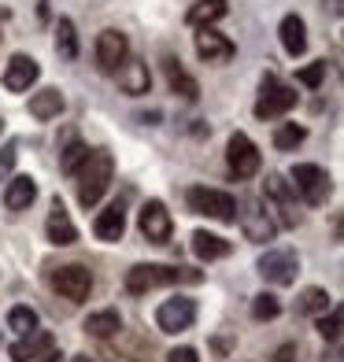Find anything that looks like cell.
Listing matches in <instances>:
<instances>
[{"instance_id":"6da1fadb","label":"cell","mask_w":344,"mask_h":362,"mask_svg":"<svg viewBox=\"0 0 344 362\" xmlns=\"http://www.w3.org/2000/svg\"><path fill=\"white\" fill-rule=\"evenodd\" d=\"M196 285L200 281V270H189V267H159V262H144V267H134L126 274V292L144 296L159 285Z\"/></svg>"},{"instance_id":"7a4b0ae2","label":"cell","mask_w":344,"mask_h":362,"mask_svg":"<svg viewBox=\"0 0 344 362\" xmlns=\"http://www.w3.org/2000/svg\"><path fill=\"white\" fill-rule=\"evenodd\" d=\"M78 174V204L81 207H93L111 185V174H115V159L111 152H89L86 163L74 170Z\"/></svg>"},{"instance_id":"3957f363","label":"cell","mask_w":344,"mask_h":362,"mask_svg":"<svg viewBox=\"0 0 344 362\" xmlns=\"http://www.w3.org/2000/svg\"><path fill=\"white\" fill-rule=\"evenodd\" d=\"M185 200H189V207L196 211V215H207V218H215V222H234L237 218V200L229 192H222V189L196 185V189L185 192Z\"/></svg>"},{"instance_id":"277c9868","label":"cell","mask_w":344,"mask_h":362,"mask_svg":"<svg viewBox=\"0 0 344 362\" xmlns=\"http://www.w3.org/2000/svg\"><path fill=\"white\" fill-rule=\"evenodd\" d=\"M292 107H297V89H289L285 81L267 74L263 89H259V100H256V119H282Z\"/></svg>"},{"instance_id":"5b68a950","label":"cell","mask_w":344,"mask_h":362,"mask_svg":"<svg viewBox=\"0 0 344 362\" xmlns=\"http://www.w3.org/2000/svg\"><path fill=\"white\" fill-rule=\"evenodd\" d=\"M196 322V303L189 296H174V300H163L156 307V325L159 333H185Z\"/></svg>"},{"instance_id":"8992f818","label":"cell","mask_w":344,"mask_h":362,"mask_svg":"<svg viewBox=\"0 0 344 362\" xmlns=\"http://www.w3.org/2000/svg\"><path fill=\"white\" fill-rule=\"evenodd\" d=\"M241 229H244V237L248 240H256V244H267V240H274V218L267 215V207L256 200V196H244L241 200Z\"/></svg>"},{"instance_id":"52a82bcc","label":"cell","mask_w":344,"mask_h":362,"mask_svg":"<svg viewBox=\"0 0 344 362\" xmlns=\"http://www.w3.org/2000/svg\"><path fill=\"white\" fill-rule=\"evenodd\" d=\"M292 189L304 192L307 204H326V196H330V174H326L322 167H315V163H297L292 167Z\"/></svg>"},{"instance_id":"ba28073f","label":"cell","mask_w":344,"mask_h":362,"mask_svg":"<svg viewBox=\"0 0 344 362\" xmlns=\"http://www.w3.org/2000/svg\"><path fill=\"white\" fill-rule=\"evenodd\" d=\"M52 285H56V292L63 296V300L81 303V300H89V292H93V274H89V267L71 262V267H59L52 274Z\"/></svg>"},{"instance_id":"9c48e42d","label":"cell","mask_w":344,"mask_h":362,"mask_svg":"<svg viewBox=\"0 0 344 362\" xmlns=\"http://www.w3.org/2000/svg\"><path fill=\"white\" fill-rule=\"evenodd\" d=\"M297 270H300V259L292 248H274L259 259V274H263V281H270V285H292L297 281Z\"/></svg>"},{"instance_id":"30bf717a","label":"cell","mask_w":344,"mask_h":362,"mask_svg":"<svg viewBox=\"0 0 344 362\" xmlns=\"http://www.w3.org/2000/svg\"><path fill=\"white\" fill-rule=\"evenodd\" d=\"M263 189H267V200H270V204H274V211H277V222L292 229V226L300 222L297 196H292V192H297V189H292V181H285L282 174H270Z\"/></svg>"},{"instance_id":"8fae6325","label":"cell","mask_w":344,"mask_h":362,"mask_svg":"<svg viewBox=\"0 0 344 362\" xmlns=\"http://www.w3.org/2000/svg\"><path fill=\"white\" fill-rule=\"evenodd\" d=\"M137 226H141V233H144V240H149V244H167L171 233H174L171 211H167V204H163V200H149V204H144Z\"/></svg>"},{"instance_id":"7c38bea8","label":"cell","mask_w":344,"mask_h":362,"mask_svg":"<svg viewBox=\"0 0 344 362\" xmlns=\"http://www.w3.org/2000/svg\"><path fill=\"white\" fill-rule=\"evenodd\" d=\"M30 358H38V362H56V340L52 333H45V329H30V333H23L19 344H11V362H30Z\"/></svg>"},{"instance_id":"4fadbf2b","label":"cell","mask_w":344,"mask_h":362,"mask_svg":"<svg viewBox=\"0 0 344 362\" xmlns=\"http://www.w3.org/2000/svg\"><path fill=\"white\" fill-rule=\"evenodd\" d=\"M226 159H229V170H234L241 181L244 177H252L259 170V148L252 144V137H244V134H234L229 137V148H226Z\"/></svg>"},{"instance_id":"5bb4252c","label":"cell","mask_w":344,"mask_h":362,"mask_svg":"<svg viewBox=\"0 0 344 362\" xmlns=\"http://www.w3.org/2000/svg\"><path fill=\"white\" fill-rule=\"evenodd\" d=\"M126 56H130L126 34H119V30H104V34L96 37V67H101L104 74L119 71V63H122Z\"/></svg>"},{"instance_id":"9a60e30c","label":"cell","mask_w":344,"mask_h":362,"mask_svg":"<svg viewBox=\"0 0 344 362\" xmlns=\"http://www.w3.org/2000/svg\"><path fill=\"white\" fill-rule=\"evenodd\" d=\"M234 41H229L226 34H219V30L211 26H200V34H196V56L207 59V63H229L234 59Z\"/></svg>"},{"instance_id":"2e32d148","label":"cell","mask_w":344,"mask_h":362,"mask_svg":"<svg viewBox=\"0 0 344 362\" xmlns=\"http://www.w3.org/2000/svg\"><path fill=\"white\" fill-rule=\"evenodd\" d=\"M38 74H41L38 59L19 52V56H11L8 67H4V89H8V93H26V89L38 81Z\"/></svg>"},{"instance_id":"e0dca14e","label":"cell","mask_w":344,"mask_h":362,"mask_svg":"<svg viewBox=\"0 0 344 362\" xmlns=\"http://www.w3.org/2000/svg\"><path fill=\"white\" fill-rule=\"evenodd\" d=\"M45 233H48V240H52L56 248H67V244L78 240V229H74V222H71V215H67V207H63L59 196L52 200V211H48Z\"/></svg>"},{"instance_id":"ac0fdd59","label":"cell","mask_w":344,"mask_h":362,"mask_svg":"<svg viewBox=\"0 0 344 362\" xmlns=\"http://www.w3.org/2000/svg\"><path fill=\"white\" fill-rule=\"evenodd\" d=\"M119 89L126 93V96H144L149 93V86H152V78H149V63H141V59H122L119 63Z\"/></svg>"},{"instance_id":"d6986e66","label":"cell","mask_w":344,"mask_h":362,"mask_svg":"<svg viewBox=\"0 0 344 362\" xmlns=\"http://www.w3.org/2000/svg\"><path fill=\"white\" fill-rule=\"evenodd\" d=\"M93 233L101 237V240H108V244L122 240V233H126V207L122 204L104 207L101 215H96V222H93Z\"/></svg>"},{"instance_id":"ffe728a7","label":"cell","mask_w":344,"mask_h":362,"mask_svg":"<svg viewBox=\"0 0 344 362\" xmlns=\"http://www.w3.org/2000/svg\"><path fill=\"white\" fill-rule=\"evenodd\" d=\"M34 196H38L34 177H30V174H15L8 181V189H4V204H8V211H26L30 204H34Z\"/></svg>"},{"instance_id":"44dd1931","label":"cell","mask_w":344,"mask_h":362,"mask_svg":"<svg viewBox=\"0 0 344 362\" xmlns=\"http://www.w3.org/2000/svg\"><path fill=\"white\" fill-rule=\"evenodd\" d=\"M277 34H282V48H285L289 56H300L304 48H307V26H304L300 15H285Z\"/></svg>"},{"instance_id":"7402d4cb","label":"cell","mask_w":344,"mask_h":362,"mask_svg":"<svg viewBox=\"0 0 344 362\" xmlns=\"http://www.w3.org/2000/svg\"><path fill=\"white\" fill-rule=\"evenodd\" d=\"M59 111H63V93L59 89H41V93L30 96V115H34V119L48 122V119H59Z\"/></svg>"},{"instance_id":"603a6c76","label":"cell","mask_w":344,"mask_h":362,"mask_svg":"<svg viewBox=\"0 0 344 362\" xmlns=\"http://www.w3.org/2000/svg\"><path fill=\"white\" fill-rule=\"evenodd\" d=\"M193 252H196V259H204V262L226 259V255H229V240L207 233V229H196V233H193Z\"/></svg>"},{"instance_id":"cb8c5ba5","label":"cell","mask_w":344,"mask_h":362,"mask_svg":"<svg viewBox=\"0 0 344 362\" xmlns=\"http://www.w3.org/2000/svg\"><path fill=\"white\" fill-rule=\"evenodd\" d=\"M163 71H167V81H171V89L178 93V96H185V100H196V96H200V86H196V81L182 71V63L178 59H163Z\"/></svg>"},{"instance_id":"d4e9b609","label":"cell","mask_w":344,"mask_h":362,"mask_svg":"<svg viewBox=\"0 0 344 362\" xmlns=\"http://www.w3.org/2000/svg\"><path fill=\"white\" fill-rule=\"evenodd\" d=\"M119 329H122L119 310H96V315H89V318H86V333H89V337L108 340V337L119 333Z\"/></svg>"},{"instance_id":"484cf974","label":"cell","mask_w":344,"mask_h":362,"mask_svg":"<svg viewBox=\"0 0 344 362\" xmlns=\"http://www.w3.org/2000/svg\"><path fill=\"white\" fill-rule=\"evenodd\" d=\"M222 15H226V0H200V4L189 8L185 23L189 26H211L215 19H222Z\"/></svg>"},{"instance_id":"4316f807","label":"cell","mask_w":344,"mask_h":362,"mask_svg":"<svg viewBox=\"0 0 344 362\" xmlns=\"http://www.w3.org/2000/svg\"><path fill=\"white\" fill-rule=\"evenodd\" d=\"M56 52L63 59H78V34H74V23L71 19H59L56 23Z\"/></svg>"},{"instance_id":"83f0119b","label":"cell","mask_w":344,"mask_h":362,"mask_svg":"<svg viewBox=\"0 0 344 362\" xmlns=\"http://www.w3.org/2000/svg\"><path fill=\"white\" fill-rule=\"evenodd\" d=\"M304 137H307V129H304V126L285 122V126H277V129H274V148H277V152H292L297 144H304Z\"/></svg>"},{"instance_id":"f1b7e54d","label":"cell","mask_w":344,"mask_h":362,"mask_svg":"<svg viewBox=\"0 0 344 362\" xmlns=\"http://www.w3.org/2000/svg\"><path fill=\"white\" fill-rule=\"evenodd\" d=\"M86 156H89V148L86 144H81V141H67V148H63V152H59V170L63 174H74L78 167H81V163H86Z\"/></svg>"},{"instance_id":"f546056e","label":"cell","mask_w":344,"mask_h":362,"mask_svg":"<svg viewBox=\"0 0 344 362\" xmlns=\"http://www.w3.org/2000/svg\"><path fill=\"white\" fill-rule=\"evenodd\" d=\"M297 307L304 310V315H326V310H330V292L326 288H304Z\"/></svg>"},{"instance_id":"4dcf8cb0","label":"cell","mask_w":344,"mask_h":362,"mask_svg":"<svg viewBox=\"0 0 344 362\" xmlns=\"http://www.w3.org/2000/svg\"><path fill=\"white\" fill-rule=\"evenodd\" d=\"M8 329H15V333H30V329H38V310L34 307H11L8 310Z\"/></svg>"},{"instance_id":"1f68e13d","label":"cell","mask_w":344,"mask_h":362,"mask_svg":"<svg viewBox=\"0 0 344 362\" xmlns=\"http://www.w3.org/2000/svg\"><path fill=\"white\" fill-rule=\"evenodd\" d=\"M277 315H282L277 296L263 292V296H256V300H252V318H256V322H270V318H277Z\"/></svg>"},{"instance_id":"d6a6232c","label":"cell","mask_w":344,"mask_h":362,"mask_svg":"<svg viewBox=\"0 0 344 362\" xmlns=\"http://www.w3.org/2000/svg\"><path fill=\"white\" fill-rule=\"evenodd\" d=\"M297 81H300V86H307V89H319L322 81H326V59H319V63H311V67H304V71L297 74Z\"/></svg>"},{"instance_id":"836d02e7","label":"cell","mask_w":344,"mask_h":362,"mask_svg":"<svg viewBox=\"0 0 344 362\" xmlns=\"http://www.w3.org/2000/svg\"><path fill=\"white\" fill-rule=\"evenodd\" d=\"M319 333L326 340H337L340 337V307H330V315H319Z\"/></svg>"},{"instance_id":"e575fe53","label":"cell","mask_w":344,"mask_h":362,"mask_svg":"<svg viewBox=\"0 0 344 362\" xmlns=\"http://www.w3.org/2000/svg\"><path fill=\"white\" fill-rule=\"evenodd\" d=\"M11 163H15V144H4V152H0V177H8Z\"/></svg>"},{"instance_id":"d590c367","label":"cell","mask_w":344,"mask_h":362,"mask_svg":"<svg viewBox=\"0 0 344 362\" xmlns=\"http://www.w3.org/2000/svg\"><path fill=\"white\" fill-rule=\"evenodd\" d=\"M167 362H196V351H193V348H174V351L167 355Z\"/></svg>"},{"instance_id":"8d00e7d4","label":"cell","mask_w":344,"mask_h":362,"mask_svg":"<svg viewBox=\"0 0 344 362\" xmlns=\"http://www.w3.org/2000/svg\"><path fill=\"white\" fill-rule=\"evenodd\" d=\"M74 362H89V358H86V355H78V358H74Z\"/></svg>"},{"instance_id":"74e56055","label":"cell","mask_w":344,"mask_h":362,"mask_svg":"<svg viewBox=\"0 0 344 362\" xmlns=\"http://www.w3.org/2000/svg\"><path fill=\"white\" fill-rule=\"evenodd\" d=\"M4 19H8V11H0V23H4Z\"/></svg>"}]
</instances>
